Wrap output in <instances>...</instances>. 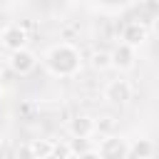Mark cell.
<instances>
[{
    "mask_svg": "<svg viewBox=\"0 0 159 159\" xmlns=\"http://www.w3.org/2000/svg\"><path fill=\"white\" fill-rule=\"evenodd\" d=\"M152 154H154V144H152V139H137L134 144H129V157L149 159Z\"/></svg>",
    "mask_w": 159,
    "mask_h": 159,
    "instance_id": "obj_9",
    "label": "cell"
},
{
    "mask_svg": "<svg viewBox=\"0 0 159 159\" xmlns=\"http://www.w3.org/2000/svg\"><path fill=\"white\" fill-rule=\"evenodd\" d=\"M15 159H35V154L30 149V142H25V144H20L15 149Z\"/></svg>",
    "mask_w": 159,
    "mask_h": 159,
    "instance_id": "obj_14",
    "label": "cell"
},
{
    "mask_svg": "<svg viewBox=\"0 0 159 159\" xmlns=\"http://www.w3.org/2000/svg\"><path fill=\"white\" fill-rule=\"evenodd\" d=\"M132 82L129 80H124V77H117V80H109L107 82V87H104V99L109 102V104H127L129 99H132Z\"/></svg>",
    "mask_w": 159,
    "mask_h": 159,
    "instance_id": "obj_6",
    "label": "cell"
},
{
    "mask_svg": "<svg viewBox=\"0 0 159 159\" xmlns=\"http://www.w3.org/2000/svg\"><path fill=\"white\" fill-rule=\"evenodd\" d=\"M94 152H97L99 159H129V142L119 134L99 137Z\"/></svg>",
    "mask_w": 159,
    "mask_h": 159,
    "instance_id": "obj_2",
    "label": "cell"
},
{
    "mask_svg": "<svg viewBox=\"0 0 159 159\" xmlns=\"http://www.w3.org/2000/svg\"><path fill=\"white\" fill-rule=\"evenodd\" d=\"M89 65H92L97 72H102V70H109V67H112V57H109L107 50H94L92 57H89Z\"/></svg>",
    "mask_w": 159,
    "mask_h": 159,
    "instance_id": "obj_11",
    "label": "cell"
},
{
    "mask_svg": "<svg viewBox=\"0 0 159 159\" xmlns=\"http://www.w3.org/2000/svg\"><path fill=\"white\" fill-rule=\"evenodd\" d=\"M30 149H32L35 159H50V154H52V139H32Z\"/></svg>",
    "mask_w": 159,
    "mask_h": 159,
    "instance_id": "obj_10",
    "label": "cell"
},
{
    "mask_svg": "<svg viewBox=\"0 0 159 159\" xmlns=\"http://www.w3.org/2000/svg\"><path fill=\"white\" fill-rule=\"evenodd\" d=\"M0 147H2V137H0Z\"/></svg>",
    "mask_w": 159,
    "mask_h": 159,
    "instance_id": "obj_16",
    "label": "cell"
},
{
    "mask_svg": "<svg viewBox=\"0 0 159 159\" xmlns=\"http://www.w3.org/2000/svg\"><path fill=\"white\" fill-rule=\"evenodd\" d=\"M77 159H99V157H97V152H94V149H89V152H84V154H80Z\"/></svg>",
    "mask_w": 159,
    "mask_h": 159,
    "instance_id": "obj_15",
    "label": "cell"
},
{
    "mask_svg": "<svg viewBox=\"0 0 159 159\" xmlns=\"http://www.w3.org/2000/svg\"><path fill=\"white\" fill-rule=\"evenodd\" d=\"M67 129H70L72 139H89L94 134V117H89V114H75L67 122Z\"/></svg>",
    "mask_w": 159,
    "mask_h": 159,
    "instance_id": "obj_7",
    "label": "cell"
},
{
    "mask_svg": "<svg viewBox=\"0 0 159 159\" xmlns=\"http://www.w3.org/2000/svg\"><path fill=\"white\" fill-rule=\"evenodd\" d=\"M114 127H117V119L109 117V114L94 119V134H99V137H109V134H114Z\"/></svg>",
    "mask_w": 159,
    "mask_h": 159,
    "instance_id": "obj_12",
    "label": "cell"
},
{
    "mask_svg": "<svg viewBox=\"0 0 159 159\" xmlns=\"http://www.w3.org/2000/svg\"><path fill=\"white\" fill-rule=\"evenodd\" d=\"M27 30L20 25V22H10L0 30V45L7 50V52H17V50H25L27 47Z\"/></svg>",
    "mask_w": 159,
    "mask_h": 159,
    "instance_id": "obj_3",
    "label": "cell"
},
{
    "mask_svg": "<svg viewBox=\"0 0 159 159\" xmlns=\"http://www.w3.org/2000/svg\"><path fill=\"white\" fill-rule=\"evenodd\" d=\"M0 97H2V87H0Z\"/></svg>",
    "mask_w": 159,
    "mask_h": 159,
    "instance_id": "obj_17",
    "label": "cell"
},
{
    "mask_svg": "<svg viewBox=\"0 0 159 159\" xmlns=\"http://www.w3.org/2000/svg\"><path fill=\"white\" fill-rule=\"evenodd\" d=\"M109 57H112V67H117V70H132L134 67V60H137V52L132 47H127V45L119 42L109 52Z\"/></svg>",
    "mask_w": 159,
    "mask_h": 159,
    "instance_id": "obj_8",
    "label": "cell"
},
{
    "mask_svg": "<svg viewBox=\"0 0 159 159\" xmlns=\"http://www.w3.org/2000/svg\"><path fill=\"white\" fill-rule=\"evenodd\" d=\"M35 67H37V55L32 50H27V47L17 50V52H10V57H7V70L12 75H17V77L30 75Z\"/></svg>",
    "mask_w": 159,
    "mask_h": 159,
    "instance_id": "obj_4",
    "label": "cell"
},
{
    "mask_svg": "<svg viewBox=\"0 0 159 159\" xmlns=\"http://www.w3.org/2000/svg\"><path fill=\"white\" fill-rule=\"evenodd\" d=\"M45 67L50 75L70 80L82 70V55L72 42H57L45 52Z\"/></svg>",
    "mask_w": 159,
    "mask_h": 159,
    "instance_id": "obj_1",
    "label": "cell"
},
{
    "mask_svg": "<svg viewBox=\"0 0 159 159\" xmlns=\"http://www.w3.org/2000/svg\"><path fill=\"white\" fill-rule=\"evenodd\" d=\"M147 37H149V27H147L144 20H129V22H124V27H122V45L137 50L139 45L147 42Z\"/></svg>",
    "mask_w": 159,
    "mask_h": 159,
    "instance_id": "obj_5",
    "label": "cell"
},
{
    "mask_svg": "<svg viewBox=\"0 0 159 159\" xmlns=\"http://www.w3.org/2000/svg\"><path fill=\"white\" fill-rule=\"evenodd\" d=\"M67 144H70V152H72L75 159H77L80 154H84V152L92 149V139H70Z\"/></svg>",
    "mask_w": 159,
    "mask_h": 159,
    "instance_id": "obj_13",
    "label": "cell"
}]
</instances>
